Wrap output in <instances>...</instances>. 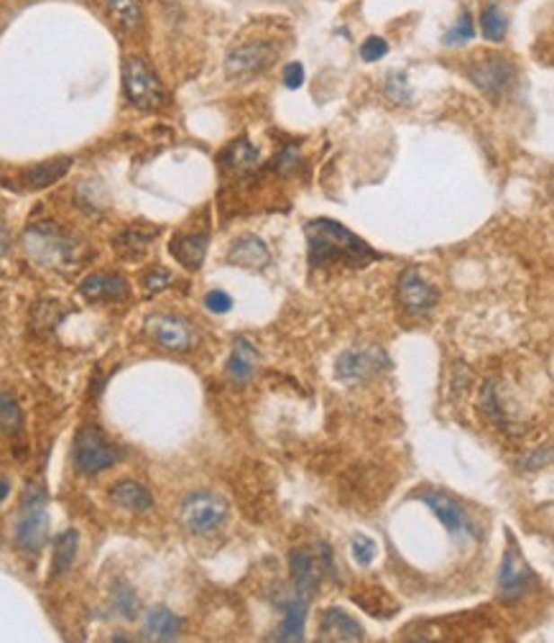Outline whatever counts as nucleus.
<instances>
[{"label": "nucleus", "instance_id": "nucleus-1", "mask_svg": "<svg viewBox=\"0 0 554 643\" xmlns=\"http://www.w3.org/2000/svg\"><path fill=\"white\" fill-rule=\"evenodd\" d=\"M304 236H307L309 263L315 268H363L379 258V253L373 251L365 240L350 233L345 225L327 220V218L307 222Z\"/></svg>", "mask_w": 554, "mask_h": 643}, {"label": "nucleus", "instance_id": "nucleus-2", "mask_svg": "<svg viewBox=\"0 0 554 643\" xmlns=\"http://www.w3.org/2000/svg\"><path fill=\"white\" fill-rule=\"evenodd\" d=\"M23 246L39 266L64 271V268H75L79 261L82 246L77 237L62 233L54 222H36L26 230Z\"/></svg>", "mask_w": 554, "mask_h": 643}, {"label": "nucleus", "instance_id": "nucleus-3", "mask_svg": "<svg viewBox=\"0 0 554 643\" xmlns=\"http://www.w3.org/2000/svg\"><path fill=\"white\" fill-rule=\"evenodd\" d=\"M49 541V501L47 490L41 486H29L23 498H21V508L16 516V544L21 549L36 551L44 549V544Z\"/></svg>", "mask_w": 554, "mask_h": 643}, {"label": "nucleus", "instance_id": "nucleus-4", "mask_svg": "<svg viewBox=\"0 0 554 643\" xmlns=\"http://www.w3.org/2000/svg\"><path fill=\"white\" fill-rule=\"evenodd\" d=\"M228 514H230L228 501L218 493H212V490L190 493L182 503V523L194 536L220 531L222 523L228 521Z\"/></svg>", "mask_w": 554, "mask_h": 643}, {"label": "nucleus", "instance_id": "nucleus-5", "mask_svg": "<svg viewBox=\"0 0 554 643\" xmlns=\"http://www.w3.org/2000/svg\"><path fill=\"white\" fill-rule=\"evenodd\" d=\"M72 457H75V468L82 475H100L121 460V450L105 440V434L97 426H82L75 437Z\"/></svg>", "mask_w": 554, "mask_h": 643}, {"label": "nucleus", "instance_id": "nucleus-6", "mask_svg": "<svg viewBox=\"0 0 554 643\" xmlns=\"http://www.w3.org/2000/svg\"><path fill=\"white\" fill-rule=\"evenodd\" d=\"M123 90H126L128 103L141 111H154L164 100V87L154 75V69L136 57H130L123 64Z\"/></svg>", "mask_w": 554, "mask_h": 643}, {"label": "nucleus", "instance_id": "nucleus-7", "mask_svg": "<svg viewBox=\"0 0 554 643\" xmlns=\"http://www.w3.org/2000/svg\"><path fill=\"white\" fill-rule=\"evenodd\" d=\"M386 365H389V358L379 345H355L337 358L335 373L343 383H361L365 378L376 376Z\"/></svg>", "mask_w": 554, "mask_h": 643}, {"label": "nucleus", "instance_id": "nucleus-8", "mask_svg": "<svg viewBox=\"0 0 554 643\" xmlns=\"http://www.w3.org/2000/svg\"><path fill=\"white\" fill-rule=\"evenodd\" d=\"M146 332L156 340L158 345L172 353H187L197 343V332L190 319L179 314H154L146 319Z\"/></svg>", "mask_w": 554, "mask_h": 643}, {"label": "nucleus", "instance_id": "nucleus-9", "mask_svg": "<svg viewBox=\"0 0 554 643\" xmlns=\"http://www.w3.org/2000/svg\"><path fill=\"white\" fill-rule=\"evenodd\" d=\"M276 47L269 41H254L233 49L225 59V72L230 79H251L269 69L271 62L276 59Z\"/></svg>", "mask_w": 554, "mask_h": 643}, {"label": "nucleus", "instance_id": "nucleus-10", "mask_svg": "<svg viewBox=\"0 0 554 643\" xmlns=\"http://www.w3.org/2000/svg\"><path fill=\"white\" fill-rule=\"evenodd\" d=\"M419 498H422V503H427L429 508L434 511V516L442 521L444 529L455 539H465V536L478 539V531H475V526L465 514V508L455 498H450L444 490H424Z\"/></svg>", "mask_w": 554, "mask_h": 643}, {"label": "nucleus", "instance_id": "nucleus-11", "mask_svg": "<svg viewBox=\"0 0 554 643\" xmlns=\"http://www.w3.org/2000/svg\"><path fill=\"white\" fill-rule=\"evenodd\" d=\"M468 77L473 79L475 87L480 93H486L493 100H498L501 94L506 93L511 79H514V67L504 59V57H483L475 59L468 69Z\"/></svg>", "mask_w": 554, "mask_h": 643}, {"label": "nucleus", "instance_id": "nucleus-12", "mask_svg": "<svg viewBox=\"0 0 554 643\" xmlns=\"http://www.w3.org/2000/svg\"><path fill=\"white\" fill-rule=\"evenodd\" d=\"M532 582H534L532 567L526 565V559H523L519 549L514 547V541H511L506 554H504L501 572H498V595L504 597V600H519L529 590Z\"/></svg>", "mask_w": 554, "mask_h": 643}, {"label": "nucleus", "instance_id": "nucleus-13", "mask_svg": "<svg viewBox=\"0 0 554 643\" xmlns=\"http://www.w3.org/2000/svg\"><path fill=\"white\" fill-rule=\"evenodd\" d=\"M440 294L429 286L416 268H407L398 279V301L412 314H427L437 304Z\"/></svg>", "mask_w": 554, "mask_h": 643}, {"label": "nucleus", "instance_id": "nucleus-14", "mask_svg": "<svg viewBox=\"0 0 554 643\" xmlns=\"http://www.w3.org/2000/svg\"><path fill=\"white\" fill-rule=\"evenodd\" d=\"M79 294L90 304L103 301H123L128 299V281L121 273H90L79 283Z\"/></svg>", "mask_w": 554, "mask_h": 643}, {"label": "nucleus", "instance_id": "nucleus-15", "mask_svg": "<svg viewBox=\"0 0 554 643\" xmlns=\"http://www.w3.org/2000/svg\"><path fill=\"white\" fill-rule=\"evenodd\" d=\"M289 567H291V582H294L297 595L309 600L322 582L319 559H315V554H309L307 549H294L289 554Z\"/></svg>", "mask_w": 554, "mask_h": 643}, {"label": "nucleus", "instance_id": "nucleus-16", "mask_svg": "<svg viewBox=\"0 0 554 643\" xmlns=\"http://www.w3.org/2000/svg\"><path fill=\"white\" fill-rule=\"evenodd\" d=\"M319 641H363V626L343 608H327L319 618Z\"/></svg>", "mask_w": 554, "mask_h": 643}, {"label": "nucleus", "instance_id": "nucleus-17", "mask_svg": "<svg viewBox=\"0 0 554 643\" xmlns=\"http://www.w3.org/2000/svg\"><path fill=\"white\" fill-rule=\"evenodd\" d=\"M271 253L258 236H240L228 253V261L240 268H261L269 263Z\"/></svg>", "mask_w": 554, "mask_h": 643}, {"label": "nucleus", "instance_id": "nucleus-18", "mask_svg": "<svg viewBox=\"0 0 554 643\" xmlns=\"http://www.w3.org/2000/svg\"><path fill=\"white\" fill-rule=\"evenodd\" d=\"M69 169H72V158L69 156L44 161V164H36V166H31V169H26V172L21 174V184H23V189H31V192L47 189L51 187V184H57Z\"/></svg>", "mask_w": 554, "mask_h": 643}, {"label": "nucleus", "instance_id": "nucleus-19", "mask_svg": "<svg viewBox=\"0 0 554 643\" xmlns=\"http://www.w3.org/2000/svg\"><path fill=\"white\" fill-rule=\"evenodd\" d=\"M284 611V621L279 633L273 636V641L281 643H294L304 641V623H307V600L299 595H294L291 600H286L281 605Z\"/></svg>", "mask_w": 554, "mask_h": 643}, {"label": "nucleus", "instance_id": "nucleus-20", "mask_svg": "<svg viewBox=\"0 0 554 643\" xmlns=\"http://www.w3.org/2000/svg\"><path fill=\"white\" fill-rule=\"evenodd\" d=\"M182 621L169 608H151L143 621V636L148 641H176Z\"/></svg>", "mask_w": 554, "mask_h": 643}, {"label": "nucleus", "instance_id": "nucleus-21", "mask_svg": "<svg viewBox=\"0 0 554 643\" xmlns=\"http://www.w3.org/2000/svg\"><path fill=\"white\" fill-rule=\"evenodd\" d=\"M169 253L176 261L190 271H197L202 266L207 253V236L202 233H192V236H176L169 246Z\"/></svg>", "mask_w": 554, "mask_h": 643}, {"label": "nucleus", "instance_id": "nucleus-22", "mask_svg": "<svg viewBox=\"0 0 554 643\" xmlns=\"http://www.w3.org/2000/svg\"><path fill=\"white\" fill-rule=\"evenodd\" d=\"M111 501L126 511H136V514H143V511H151L154 508V498L151 493L141 486V483H133V480H121L111 487Z\"/></svg>", "mask_w": 554, "mask_h": 643}, {"label": "nucleus", "instance_id": "nucleus-23", "mask_svg": "<svg viewBox=\"0 0 554 643\" xmlns=\"http://www.w3.org/2000/svg\"><path fill=\"white\" fill-rule=\"evenodd\" d=\"M258 350L251 340L246 337H237L236 345H233V353H230V361H228V376L233 380H248L254 376L255 368H258Z\"/></svg>", "mask_w": 554, "mask_h": 643}, {"label": "nucleus", "instance_id": "nucleus-24", "mask_svg": "<svg viewBox=\"0 0 554 643\" xmlns=\"http://www.w3.org/2000/svg\"><path fill=\"white\" fill-rule=\"evenodd\" d=\"M77 529H69V531L59 533V536L54 539V554H51V577H54V580H59V577H64V575L72 569L75 559H77Z\"/></svg>", "mask_w": 554, "mask_h": 643}, {"label": "nucleus", "instance_id": "nucleus-25", "mask_svg": "<svg viewBox=\"0 0 554 643\" xmlns=\"http://www.w3.org/2000/svg\"><path fill=\"white\" fill-rule=\"evenodd\" d=\"M220 164L228 169V172L246 174L251 172V169H255V164H258V151H255L254 146L246 141V138H240V141L230 143V146L222 151Z\"/></svg>", "mask_w": 554, "mask_h": 643}, {"label": "nucleus", "instance_id": "nucleus-26", "mask_svg": "<svg viewBox=\"0 0 554 643\" xmlns=\"http://www.w3.org/2000/svg\"><path fill=\"white\" fill-rule=\"evenodd\" d=\"M111 13L123 29H136L141 23V3L138 0H103Z\"/></svg>", "mask_w": 554, "mask_h": 643}, {"label": "nucleus", "instance_id": "nucleus-27", "mask_svg": "<svg viewBox=\"0 0 554 643\" xmlns=\"http://www.w3.org/2000/svg\"><path fill=\"white\" fill-rule=\"evenodd\" d=\"M151 237H156V230L154 233L126 230V233H121V236L115 237V248H118V253H123L126 258H141L143 253L148 251Z\"/></svg>", "mask_w": 554, "mask_h": 643}, {"label": "nucleus", "instance_id": "nucleus-28", "mask_svg": "<svg viewBox=\"0 0 554 643\" xmlns=\"http://www.w3.org/2000/svg\"><path fill=\"white\" fill-rule=\"evenodd\" d=\"M480 29H483V36H486L488 41H501V39L506 36V16H504V11H501L496 3H488V5L483 8V13H480Z\"/></svg>", "mask_w": 554, "mask_h": 643}, {"label": "nucleus", "instance_id": "nucleus-29", "mask_svg": "<svg viewBox=\"0 0 554 643\" xmlns=\"http://www.w3.org/2000/svg\"><path fill=\"white\" fill-rule=\"evenodd\" d=\"M23 429V414L13 396L0 393V432L3 434H18Z\"/></svg>", "mask_w": 554, "mask_h": 643}, {"label": "nucleus", "instance_id": "nucleus-30", "mask_svg": "<svg viewBox=\"0 0 554 643\" xmlns=\"http://www.w3.org/2000/svg\"><path fill=\"white\" fill-rule=\"evenodd\" d=\"M112 608L121 612L123 618L133 621L138 615V597L133 593V587L126 585L123 580H118L112 585Z\"/></svg>", "mask_w": 554, "mask_h": 643}, {"label": "nucleus", "instance_id": "nucleus-31", "mask_svg": "<svg viewBox=\"0 0 554 643\" xmlns=\"http://www.w3.org/2000/svg\"><path fill=\"white\" fill-rule=\"evenodd\" d=\"M350 549H353V559L358 562L361 567H368L373 559H376V541L368 539L365 533H355L353 541H350Z\"/></svg>", "mask_w": 554, "mask_h": 643}, {"label": "nucleus", "instance_id": "nucleus-32", "mask_svg": "<svg viewBox=\"0 0 554 643\" xmlns=\"http://www.w3.org/2000/svg\"><path fill=\"white\" fill-rule=\"evenodd\" d=\"M473 36H475L473 21H470V16H468V13H462V18H460L458 26H455V29H450V31L444 33V44H447V47H455V44H465V41H470Z\"/></svg>", "mask_w": 554, "mask_h": 643}, {"label": "nucleus", "instance_id": "nucleus-33", "mask_svg": "<svg viewBox=\"0 0 554 643\" xmlns=\"http://www.w3.org/2000/svg\"><path fill=\"white\" fill-rule=\"evenodd\" d=\"M172 281H174V276H172L169 271L154 268V271H148V273L143 276V289H146V294H158V291H164Z\"/></svg>", "mask_w": 554, "mask_h": 643}, {"label": "nucleus", "instance_id": "nucleus-34", "mask_svg": "<svg viewBox=\"0 0 554 643\" xmlns=\"http://www.w3.org/2000/svg\"><path fill=\"white\" fill-rule=\"evenodd\" d=\"M386 54H389V44H386L380 36L365 39L363 47H361V57H363L365 62H379V59H383Z\"/></svg>", "mask_w": 554, "mask_h": 643}, {"label": "nucleus", "instance_id": "nucleus-35", "mask_svg": "<svg viewBox=\"0 0 554 643\" xmlns=\"http://www.w3.org/2000/svg\"><path fill=\"white\" fill-rule=\"evenodd\" d=\"M205 307L210 309V312L225 314V312H230V307H233V299L228 297L225 291H220V289H215V291H210V294L205 297Z\"/></svg>", "mask_w": 554, "mask_h": 643}, {"label": "nucleus", "instance_id": "nucleus-36", "mask_svg": "<svg viewBox=\"0 0 554 643\" xmlns=\"http://www.w3.org/2000/svg\"><path fill=\"white\" fill-rule=\"evenodd\" d=\"M284 85L289 90H299L304 85V67L299 62H291L284 67Z\"/></svg>", "mask_w": 554, "mask_h": 643}, {"label": "nucleus", "instance_id": "nucleus-37", "mask_svg": "<svg viewBox=\"0 0 554 643\" xmlns=\"http://www.w3.org/2000/svg\"><path fill=\"white\" fill-rule=\"evenodd\" d=\"M297 161H299V154H297V148H286L284 154L276 158V169H279L281 174H289L291 169H297V166H299Z\"/></svg>", "mask_w": 554, "mask_h": 643}, {"label": "nucleus", "instance_id": "nucleus-38", "mask_svg": "<svg viewBox=\"0 0 554 643\" xmlns=\"http://www.w3.org/2000/svg\"><path fill=\"white\" fill-rule=\"evenodd\" d=\"M8 248H11V236H8V230H5V225L0 222V258L8 253Z\"/></svg>", "mask_w": 554, "mask_h": 643}, {"label": "nucleus", "instance_id": "nucleus-39", "mask_svg": "<svg viewBox=\"0 0 554 643\" xmlns=\"http://www.w3.org/2000/svg\"><path fill=\"white\" fill-rule=\"evenodd\" d=\"M8 490H11V483L5 478H0V503L8 498Z\"/></svg>", "mask_w": 554, "mask_h": 643}]
</instances>
